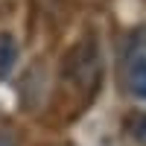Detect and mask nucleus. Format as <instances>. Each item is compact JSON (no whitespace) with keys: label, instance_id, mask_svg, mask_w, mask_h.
Returning a JSON list of instances; mask_svg holds the SVG:
<instances>
[{"label":"nucleus","instance_id":"obj_2","mask_svg":"<svg viewBox=\"0 0 146 146\" xmlns=\"http://www.w3.org/2000/svg\"><path fill=\"white\" fill-rule=\"evenodd\" d=\"M18 58H21V44L12 32L0 29V79H9L12 70L18 67Z\"/></svg>","mask_w":146,"mask_h":146},{"label":"nucleus","instance_id":"obj_4","mask_svg":"<svg viewBox=\"0 0 146 146\" xmlns=\"http://www.w3.org/2000/svg\"><path fill=\"white\" fill-rule=\"evenodd\" d=\"M0 146H18V140L9 135V131H0Z\"/></svg>","mask_w":146,"mask_h":146},{"label":"nucleus","instance_id":"obj_1","mask_svg":"<svg viewBox=\"0 0 146 146\" xmlns=\"http://www.w3.org/2000/svg\"><path fill=\"white\" fill-rule=\"evenodd\" d=\"M123 82H126V91L135 96V100L146 102V53L129 56L126 70H123Z\"/></svg>","mask_w":146,"mask_h":146},{"label":"nucleus","instance_id":"obj_3","mask_svg":"<svg viewBox=\"0 0 146 146\" xmlns=\"http://www.w3.org/2000/svg\"><path fill=\"white\" fill-rule=\"evenodd\" d=\"M126 129H129V137L146 146V111H135L129 120H126Z\"/></svg>","mask_w":146,"mask_h":146}]
</instances>
